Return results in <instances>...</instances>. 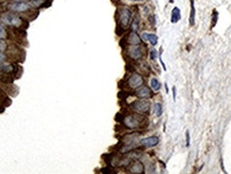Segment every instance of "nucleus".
<instances>
[{"label": "nucleus", "mask_w": 231, "mask_h": 174, "mask_svg": "<svg viewBox=\"0 0 231 174\" xmlns=\"http://www.w3.org/2000/svg\"><path fill=\"white\" fill-rule=\"evenodd\" d=\"M142 39L144 41H148L150 42L151 45H156L157 42H159V37L156 34H153V33H147V32H143L142 33Z\"/></svg>", "instance_id": "nucleus-12"}, {"label": "nucleus", "mask_w": 231, "mask_h": 174, "mask_svg": "<svg viewBox=\"0 0 231 174\" xmlns=\"http://www.w3.org/2000/svg\"><path fill=\"white\" fill-rule=\"evenodd\" d=\"M123 124L125 125V127L127 128H131V129H135V128H138L139 126V119L136 115H127V117H124V120H123Z\"/></svg>", "instance_id": "nucleus-6"}, {"label": "nucleus", "mask_w": 231, "mask_h": 174, "mask_svg": "<svg viewBox=\"0 0 231 174\" xmlns=\"http://www.w3.org/2000/svg\"><path fill=\"white\" fill-rule=\"evenodd\" d=\"M132 1H144V0H132Z\"/></svg>", "instance_id": "nucleus-28"}, {"label": "nucleus", "mask_w": 231, "mask_h": 174, "mask_svg": "<svg viewBox=\"0 0 231 174\" xmlns=\"http://www.w3.org/2000/svg\"><path fill=\"white\" fill-rule=\"evenodd\" d=\"M173 100H176V87H173Z\"/></svg>", "instance_id": "nucleus-26"}, {"label": "nucleus", "mask_w": 231, "mask_h": 174, "mask_svg": "<svg viewBox=\"0 0 231 174\" xmlns=\"http://www.w3.org/2000/svg\"><path fill=\"white\" fill-rule=\"evenodd\" d=\"M4 60H6V56H4V54H3L2 52H0V63L3 62Z\"/></svg>", "instance_id": "nucleus-25"}, {"label": "nucleus", "mask_w": 231, "mask_h": 174, "mask_svg": "<svg viewBox=\"0 0 231 174\" xmlns=\"http://www.w3.org/2000/svg\"><path fill=\"white\" fill-rule=\"evenodd\" d=\"M136 96H138L139 98H150V97H152V95H153V93H152V91H151V89L149 88V87L147 86H140L139 88H137V90H136L135 92Z\"/></svg>", "instance_id": "nucleus-7"}, {"label": "nucleus", "mask_w": 231, "mask_h": 174, "mask_svg": "<svg viewBox=\"0 0 231 174\" xmlns=\"http://www.w3.org/2000/svg\"><path fill=\"white\" fill-rule=\"evenodd\" d=\"M6 49V43L2 42V41H0V52H2Z\"/></svg>", "instance_id": "nucleus-23"}, {"label": "nucleus", "mask_w": 231, "mask_h": 174, "mask_svg": "<svg viewBox=\"0 0 231 174\" xmlns=\"http://www.w3.org/2000/svg\"><path fill=\"white\" fill-rule=\"evenodd\" d=\"M159 138L156 136H152V137H148L144 138V139L140 140V145H142L143 148H153V146L157 145L159 143Z\"/></svg>", "instance_id": "nucleus-9"}, {"label": "nucleus", "mask_w": 231, "mask_h": 174, "mask_svg": "<svg viewBox=\"0 0 231 174\" xmlns=\"http://www.w3.org/2000/svg\"><path fill=\"white\" fill-rule=\"evenodd\" d=\"M6 37V30L4 29V27L0 24V40H3Z\"/></svg>", "instance_id": "nucleus-19"}, {"label": "nucleus", "mask_w": 231, "mask_h": 174, "mask_svg": "<svg viewBox=\"0 0 231 174\" xmlns=\"http://www.w3.org/2000/svg\"><path fill=\"white\" fill-rule=\"evenodd\" d=\"M143 84V78L139 74H132L127 80V86L132 89H137Z\"/></svg>", "instance_id": "nucleus-4"}, {"label": "nucleus", "mask_w": 231, "mask_h": 174, "mask_svg": "<svg viewBox=\"0 0 231 174\" xmlns=\"http://www.w3.org/2000/svg\"><path fill=\"white\" fill-rule=\"evenodd\" d=\"M132 109L137 113H147L150 110V103L148 102L146 98H141V100H135L132 105H131Z\"/></svg>", "instance_id": "nucleus-3"}, {"label": "nucleus", "mask_w": 231, "mask_h": 174, "mask_svg": "<svg viewBox=\"0 0 231 174\" xmlns=\"http://www.w3.org/2000/svg\"><path fill=\"white\" fill-rule=\"evenodd\" d=\"M153 112H154V114H155L156 117H161V115L163 114V106H162V104L156 103L155 105H154Z\"/></svg>", "instance_id": "nucleus-16"}, {"label": "nucleus", "mask_w": 231, "mask_h": 174, "mask_svg": "<svg viewBox=\"0 0 231 174\" xmlns=\"http://www.w3.org/2000/svg\"><path fill=\"white\" fill-rule=\"evenodd\" d=\"M185 136H186V146H189V144H191V139H189V131H186V135H185Z\"/></svg>", "instance_id": "nucleus-21"}, {"label": "nucleus", "mask_w": 231, "mask_h": 174, "mask_svg": "<svg viewBox=\"0 0 231 174\" xmlns=\"http://www.w3.org/2000/svg\"><path fill=\"white\" fill-rule=\"evenodd\" d=\"M195 17H196V9L194 6V0L191 1V14H189V25L195 26Z\"/></svg>", "instance_id": "nucleus-14"}, {"label": "nucleus", "mask_w": 231, "mask_h": 174, "mask_svg": "<svg viewBox=\"0 0 231 174\" xmlns=\"http://www.w3.org/2000/svg\"><path fill=\"white\" fill-rule=\"evenodd\" d=\"M30 3H27L25 1L22 2H13L9 4V9L12 12H27L30 10Z\"/></svg>", "instance_id": "nucleus-5"}, {"label": "nucleus", "mask_w": 231, "mask_h": 174, "mask_svg": "<svg viewBox=\"0 0 231 174\" xmlns=\"http://www.w3.org/2000/svg\"><path fill=\"white\" fill-rule=\"evenodd\" d=\"M128 56L134 60H138L143 56L142 48L139 45H132V47L128 49Z\"/></svg>", "instance_id": "nucleus-8"}, {"label": "nucleus", "mask_w": 231, "mask_h": 174, "mask_svg": "<svg viewBox=\"0 0 231 174\" xmlns=\"http://www.w3.org/2000/svg\"><path fill=\"white\" fill-rule=\"evenodd\" d=\"M151 88L153 91H159V89H161V83L156 78H152L151 79Z\"/></svg>", "instance_id": "nucleus-17"}, {"label": "nucleus", "mask_w": 231, "mask_h": 174, "mask_svg": "<svg viewBox=\"0 0 231 174\" xmlns=\"http://www.w3.org/2000/svg\"><path fill=\"white\" fill-rule=\"evenodd\" d=\"M128 171L131 173H143L144 172V167L142 165L141 161H138V160H135L132 163V165H130V168H128Z\"/></svg>", "instance_id": "nucleus-10"}, {"label": "nucleus", "mask_w": 231, "mask_h": 174, "mask_svg": "<svg viewBox=\"0 0 231 174\" xmlns=\"http://www.w3.org/2000/svg\"><path fill=\"white\" fill-rule=\"evenodd\" d=\"M1 20L6 25H9L12 27H20L24 24V19L19 15L15 14L13 12H8L1 15Z\"/></svg>", "instance_id": "nucleus-2"}, {"label": "nucleus", "mask_w": 231, "mask_h": 174, "mask_svg": "<svg viewBox=\"0 0 231 174\" xmlns=\"http://www.w3.org/2000/svg\"><path fill=\"white\" fill-rule=\"evenodd\" d=\"M217 15H218V14H217V12L214 11V12H213V17H212V23H211V27H212V28H213V27L215 26V25H216L217 17H218Z\"/></svg>", "instance_id": "nucleus-20"}, {"label": "nucleus", "mask_w": 231, "mask_h": 174, "mask_svg": "<svg viewBox=\"0 0 231 174\" xmlns=\"http://www.w3.org/2000/svg\"><path fill=\"white\" fill-rule=\"evenodd\" d=\"M126 41L130 45H139L141 43V39L139 37V35L135 31H132L131 33H128V35L126 37Z\"/></svg>", "instance_id": "nucleus-11"}, {"label": "nucleus", "mask_w": 231, "mask_h": 174, "mask_svg": "<svg viewBox=\"0 0 231 174\" xmlns=\"http://www.w3.org/2000/svg\"><path fill=\"white\" fill-rule=\"evenodd\" d=\"M156 56H157V52H156V50H152V52H151V59H152V60H155Z\"/></svg>", "instance_id": "nucleus-22"}, {"label": "nucleus", "mask_w": 231, "mask_h": 174, "mask_svg": "<svg viewBox=\"0 0 231 174\" xmlns=\"http://www.w3.org/2000/svg\"><path fill=\"white\" fill-rule=\"evenodd\" d=\"M138 28H139V17H138V15H135L133 21L131 24V29H132V31L137 32Z\"/></svg>", "instance_id": "nucleus-15"}, {"label": "nucleus", "mask_w": 231, "mask_h": 174, "mask_svg": "<svg viewBox=\"0 0 231 174\" xmlns=\"http://www.w3.org/2000/svg\"><path fill=\"white\" fill-rule=\"evenodd\" d=\"M13 2H22V1H26V0H12Z\"/></svg>", "instance_id": "nucleus-27"}, {"label": "nucleus", "mask_w": 231, "mask_h": 174, "mask_svg": "<svg viewBox=\"0 0 231 174\" xmlns=\"http://www.w3.org/2000/svg\"><path fill=\"white\" fill-rule=\"evenodd\" d=\"M150 21H151V24H152V25L154 26V25H155V23H156V21H155V16L151 15V16H150Z\"/></svg>", "instance_id": "nucleus-24"}, {"label": "nucleus", "mask_w": 231, "mask_h": 174, "mask_svg": "<svg viewBox=\"0 0 231 174\" xmlns=\"http://www.w3.org/2000/svg\"><path fill=\"white\" fill-rule=\"evenodd\" d=\"M181 19V12H180V9L178 6L173 8L172 11H171V23L172 24H176L179 20Z\"/></svg>", "instance_id": "nucleus-13"}, {"label": "nucleus", "mask_w": 231, "mask_h": 174, "mask_svg": "<svg viewBox=\"0 0 231 174\" xmlns=\"http://www.w3.org/2000/svg\"><path fill=\"white\" fill-rule=\"evenodd\" d=\"M117 16H118L119 27H122L123 29L127 28L131 25V20H132V11H131L127 6H122L117 12Z\"/></svg>", "instance_id": "nucleus-1"}, {"label": "nucleus", "mask_w": 231, "mask_h": 174, "mask_svg": "<svg viewBox=\"0 0 231 174\" xmlns=\"http://www.w3.org/2000/svg\"><path fill=\"white\" fill-rule=\"evenodd\" d=\"M45 0H31V2H30V6H34V8H41L43 2Z\"/></svg>", "instance_id": "nucleus-18"}]
</instances>
